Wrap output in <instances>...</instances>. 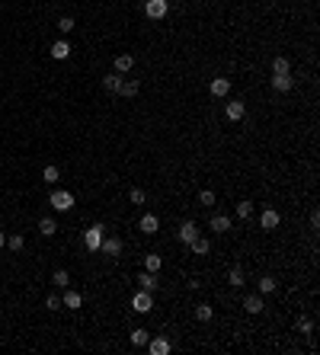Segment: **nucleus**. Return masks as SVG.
I'll list each match as a JSON object with an SVG mask.
<instances>
[{"label":"nucleus","instance_id":"nucleus-30","mask_svg":"<svg viewBox=\"0 0 320 355\" xmlns=\"http://www.w3.org/2000/svg\"><path fill=\"white\" fill-rule=\"evenodd\" d=\"M259 291H263V294H269V291H276V278H272V275H266V278H259Z\"/></svg>","mask_w":320,"mask_h":355},{"label":"nucleus","instance_id":"nucleus-2","mask_svg":"<svg viewBox=\"0 0 320 355\" xmlns=\"http://www.w3.org/2000/svg\"><path fill=\"white\" fill-rule=\"evenodd\" d=\"M48 205H52L55 211H70V208H74V195H70V192H64V189H58V192H52Z\"/></svg>","mask_w":320,"mask_h":355},{"label":"nucleus","instance_id":"nucleus-37","mask_svg":"<svg viewBox=\"0 0 320 355\" xmlns=\"http://www.w3.org/2000/svg\"><path fill=\"white\" fill-rule=\"evenodd\" d=\"M311 329H314V323L307 320V317H301V320H298V333H311Z\"/></svg>","mask_w":320,"mask_h":355},{"label":"nucleus","instance_id":"nucleus-11","mask_svg":"<svg viewBox=\"0 0 320 355\" xmlns=\"http://www.w3.org/2000/svg\"><path fill=\"white\" fill-rule=\"evenodd\" d=\"M52 58H55V61H64V58H70V42H67V39H58V42L52 45Z\"/></svg>","mask_w":320,"mask_h":355},{"label":"nucleus","instance_id":"nucleus-32","mask_svg":"<svg viewBox=\"0 0 320 355\" xmlns=\"http://www.w3.org/2000/svg\"><path fill=\"white\" fill-rule=\"evenodd\" d=\"M250 211H253V205H250V202H240V205H237V218L247 221V218H250Z\"/></svg>","mask_w":320,"mask_h":355},{"label":"nucleus","instance_id":"nucleus-6","mask_svg":"<svg viewBox=\"0 0 320 355\" xmlns=\"http://www.w3.org/2000/svg\"><path fill=\"white\" fill-rule=\"evenodd\" d=\"M224 115H228L231 122H240V118L247 115V106H243L240 99H231V103H228V109H224Z\"/></svg>","mask_w":320,"mask_h":355},{"label":"nucleus","instance_id":"nucleus-4","mask_svg":"<svg viewBox=\"0 0 320 355\" xmlns=\"http://www.w3.org/2000/svg\"><path fill=\"white\" fill-rule=\"evenodd\" d=\"M132 307H135L138 314H147L151 307H154V298H151V291H138L135 298H132Z\"/></svg>","mask_w":320,"mask_h":355},{"label":"nucleus","instance_id":"nucleus-31","mask_svg":"<svg viewBox=\"0 0 320 355\" xmlns=\"http://www.w3.org/2000/svg\"><path fill=\"white\" fill-rule=\"evenodd\" d=\"M58 176H61V173H58V167H45L42 170V180L45 183H58Z\"/></svg>","mask_w":320,"mask_h":355},{"label":"nucleus","instance_id":"nucleus-34","mask_svg":"<svg viewBox=\"0 0 320 355\" xmlns=\"http://www.w3.org/2000/svg\"><path fill=\"white\" fill-rule=\"evenodd\" d=\"M58 29H61V35H67L70 29H74V19H70V16H64V19H58Z\"/></svg>","mask_w":320,"mask_h":355},{"label":"nucleus","instance_id":"nucleus-36","mask_svg":"<svg viewBox=\"0 0 320 355\" xmlns=\"http://www.w3.org/2000/svg\"><path fill=\"white\" fill-rule=\"evenodd\" d=\"M45 307H48V311H58V307H61V298H58V294H48V298H45Z\"/></svg>","mask_w":320,"mask_h":355},{"label":"nucleus","instance_id":"nucleus-14","mask_svg":"<svg viewBox=\"0 0 320 355\" xmlns=\"http://www.w3.org/2000/svg\"><path fill=\"white\" fill-rule=\"evenodd\" d=\"M141 231H144L147 237L157 234V231H160V218H157V215H144V218H141Z\"/></svg>","mask_w":320,"mask_h":355},{"label":"nucleus","instance_id":"nucleus-33","mask_svg":"<svg viewBox=\"0 0 320 355\" xmlns=\"http://www.w3.org/2000/svg\"><path fill=\"white\" fill-rule=\"evenodd\" d=\"M128 198H132L135 205H144V198H147V195H144V189H132V192H128Z\"/></svg>","mask_w":320,"mask_h":355},{"label":"nucleus","instance_id":"nucleus-24","mask_svg":"<svg viewBox=\"0 0 320 355\" xmlns=\"http://www.w3.org/2000/svg\"><path fill=\"white\" fill-rule=\"evenodd\" d=\"M291 64H288V58H272V74H288Z\"/></svg>","mask_w":320,"mask_h":355},{"label":"nucleus","instance_id":"nucleus-19","mask_svg":"<svg viewBox=\"0 0 320 355\" xmlns=\"http://www.w3.org/2000/svg\"><path fill=\"white\" fill-rule=\"evenodd\" d=\"M243 307H247L250 314H259V311H263V298H259V294H247V298H243Z\"/></svg>","mask_w":320,"mask_h":355},{"label":"nucleus","instance_id":"nucleus-13","mask_svg":"<svg viewBox=\"0 0 320 355\" xmlns=\"http://www.w3.org/2000/svg\"><path fill=\"white\" fill-rule=\"evenodd\" d=\"M138 282H141V291H157V272H141L138 275Z\"/></svg>","mask_w":320,"mask_h":355},{"label":"nucleus","instance_id":"nucleus-22","mask_svg":"<svg viewBox=\"0 0 320 355\" xmlns=\"http://www.w3.org/2000/svg\"><path fill=\"white\" fill-rule=\"evenodd\" d=\"M147 339H151V333L144 326H138V329H132V346H147Z\"/></svg>","mask_w":320,"mask_h":355},{"label":"nucleus","instance_id":"nucleus-1","mask_svg":"<svg viewBox=\"0 0 320 355\" xmlns=\"http://www.w3.org/2000/svg\"><path fill=\"white\" fill-rule=\"evenodd\" d=\"M103 237H106V227H103V224H93V227L84 234V243H87V250L100 253V246H103Z\"/></svg>","mask_w":320,"mask_h":355},{"label":"nucleus","instance_id":"nucleus-7","mask_svg":"<svg viewBox=\"0 0 320 355\" xmlns=\"http://www.w3.org/2000/svg\"><path fill=\"white\" fill-rule=\"evenodd\" d=\"M195 237H199V224H195V221H183V227H180V240H183V243H192Z\"/></svg>","mask_w":320,"mask_h":355},{"label":"nucleus","instance_id":"nucleus-5","mask_svg":"<svg viewBox=\"0 0 320 355\" xmlns=\"http://www.w3.org/2000/svg\"><path fill=\"white\" fill-rule=\"evenodd\" d=\"M279 221H282V215H279L276 208H266V211H263V218H259L263 231H276V227H279Z\"/></svg>","mask_w":320,"mask_h":355},{"label":"nucleus","instance_id":"nucleus-3","mask_svg":"<svg viewBox=\"0 0 320 355\" xmlns=\"http://www.w3.org/2000/svg\"><path fill=\"white\" fill-rule=\"evenodd\" d=\"M167 10H170L167 0H144V13H147V19H163V16H167Z\"/></svg>","mask_w":320,"mask_h":355},{"label":"nucleus","instance_id":"nucleus-15","mask_svg":"<svg viewBox=\"0 0 320 355\" xmlns=\"http://www.w3.org/2000/svg\"><path fill=\"white\" fill-rule=\"evenodd\" d=\"M138 90H141V87H138V80H122V84H118V93H122L125 99H135V96H138Z\"/></svg>","mask_w":320,"mask_h":355},{"label":"nucleus","instance_id":"nucleus-35","mask_svg":"<svg viewBox=\"0 0 320 355\" xmlns=\"http://www.w3.org/2000/svg\"><path fill=\"white\" fill-rule=\"evenodd\" d=\"M199 202H202V205H215V192L202 189V192H199Z\"/></svg>","mask_w":320,"mask_h":355},{"label":"nucleus","instance_id":"nucleus-18","mask_svg":"<svg viewBox=\"0 0 320 355\" xmlns=\"http://www.w3.org/2000/svg\"><path fill=\"white\" fill-rule=\"evenodd\" d=\"M211 231H215V234L231 231V218L228 215H215V218H211Z\"/></svg>","mask_w":320,"mask_h":355},{"label":"nucleus","instance_id":"nucleus-28","mask_svg":"<svg viewBox=\"0 0 320 355\" xmlns=\"http://www.w3.org/2000/svg\"><path fill=\"white\" fill-rule=\"evenodd\" d=\"M195 320H199V323H208V320H211V307H208V304H199V307H195Z\"/></svg>","mask_w":320,"mask_h":355},{"label":"nucleus","instance_id":"nucleus-26","mask_svg":"<svg viewBox=\"0 0 320 355\" xmlns=\"http://www.w3.org/2000/svg\"><path fill=\"white\" fill-rule=\"evenodd\" d=\"M52 282H55L58 288H67V285H70V275H67V269H58L55 275H52Z\"/></svg>","mask_w":320,"mask_h":355},{"label":"nucleus","instance_id":"nucleus-29","mask_svg":"<svg viewBox=\"0 0 320 355\" xmlns=\"http://www.w3.org/2000/svg\"><path fill=\"white\" fill-rule=\"evenodd\" d=\"M144 269H147V272H160V256L147 253V256H144Z\"/></svg>","mask_w":320,"mask_h":355},{"label":"nucleus","instance_id":"nucleus-23","mask_svg":"<svg viewBox=\"0 0 320 355\" xmlns=\"http://www.w3.org/2000/svg\"><path fill=\"white\" fill-rule=\"evenodd\" d=\"M39 231H42L45 237L58 234V221H55V218H42V221H39Z\"/></svg>","mask_w":320,"mask_h":355},{"label":"nucleus","instance_id":"nucleus-16","mask_svg":"<svg viewBox=\"0 0 320 355\" xmlns=\"http://www.w3.org/2000/svg\"><path fill=\"white\" fill-rule=\"evenodd\" d=\"M272 90L288 93V90H291V77H288V74H272Z\"/></svg>","mask_w":320,"mask_h":355},{"label":"nucleus","instance_id":"nucleus-38","mask_svg":"<svg viewBox=\"0 0 320 355\" xmlns=\"http://www.w3.org/2000/svg\"><path fill=\"white\" fill-rule=\"evenodd\" d=\"M4 246H7V234L0 231V250H4Z\"/></svg>","mask_w":320,"mask_h":355},{"label":"nucleus","instance_id":"nucleus-9","mask_svg":"<svg viewBox=\"0 0 320 355\" xmlns=\"http://www.w3.org/2000/svg\"><path fill=\"white\" fill-rule=\"evenodd\" d=\"M228 93H231V80L228 77H215V80H211V96H228Z\"/></svg>","mask_w":320,"mask_h":355},{"label":"nucleus","instance_id":"nucleus-27","mask_svg":"<svg viewBox=\"0 0 320 355\" xmlns=\"http://www.w3.org/2000/svg\"><path fill=\"white\" fill-rule=\"evenodd\" d=\"M7 246H10V250H22V246H26V237H22V234H13V237H7Z\"/></svg>","mask_w":320,"mask_h":355},{"label":"nucleus","instance_id":"nucleus-12","mask_svg":"<svg viewBox=\"0 0 320 355\" xmlns=\"http://www.w3.org/2000/svg\"><path fill=\"white\" fill-rule=\"evenodd\" d=\"M112 67H115V74H128V70L135 67V58H132V55H115Z\"/></svg>","mask_w":320,"mask_h":355},{"label":"nucleus","instance_id":"nucleus-25","mask_svg":"<svg viewBox=\"0 0 320 355\" xmlns=\"http://www.w3.org/2000/svg\"><path fill=\"white\" fill-rule=\"evenodd\" d=\"M228 282H231L234 288H240V285H243V269H240V266H234V269L228 272Z\"/></svg>","mask_w":320,"mask_h":355},{"label":"nucleus","instance_id":"nucleus-20","mask_svg":"<svg viewBox=\"0 0 320 355\" xmlns=\"http://www.w3.org/2000/svg\"><path fill=\"white\" fill-rule=\"evenodd\" d=\"M61 304H64V307H70V311H77V307H80V304H84V298H80V294H77V291H64V298H61Z\"/></svg>","mask_w":320,"mask_h":355},{"label":"nucleus","instance_id":"nucleus-8","mask_svg":"<svg viewBox=\"0 0 320 355\" xmlns=\"http://www.w3.org/2000/svg\"><path fill=\"white\" fill-rule=\"evenodd\" d=\"M147 352H151V355H167V352H170V339H163V336L147 339Z\"/></svg>","mask_w":320,"mask_h":355},{"label":"nucleus","instance_id":"nucleus-21","mask_svg":"<svg viewBox=\"0 0 320 355\" xmlns=\"http://www.w3.org/2000/svg\"><path fill=\"white\" fill-rule=\"evenodd\" d=\"M118 84H122V74H106L103 77V90H109V93H118Z\"/></svg>","mask_w":320,"mask_h":355},{"label":"nucleus","instance_id":"nucleus-17","mask_svg":"<svg viewBox=\"0 0 320 355\" xmlns=\"http://www.w3.org/2000/svg\"><path fill=\"white\" fill-rule=\"evenodd\" d=\"M189 246H192V253H195V256H205V253H211V240H205V237H195V240L189 243Z\"/></svg>","mask_w":320,"mask_h":355},{"label":"nucleus","instance_id":"nucleus-10","mask_svg":"<svg viewBox=\"0 0 320 355\" xmlns=\"http://www.w3.org/2000/svg\"><path fill=\"white\" fill-rule=\"evenodd\" d=\"M100 250L106 256H118V253H122V240H118V237H103V246H100Z\"/></svg>","mask_w":320,"mask_h":355}]
</instances>
